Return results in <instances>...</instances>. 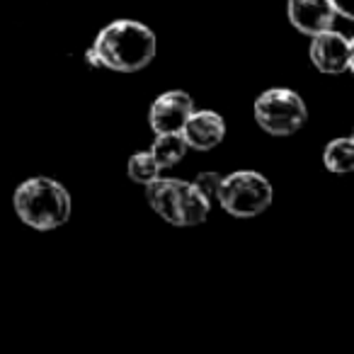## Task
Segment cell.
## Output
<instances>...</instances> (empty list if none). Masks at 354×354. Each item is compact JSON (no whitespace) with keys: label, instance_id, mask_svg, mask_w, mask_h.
I'll return each mask as SVG.
<instances>
[{"label":"cell","instance_id":"14","mask_svg":"<svg viewBox=\"0 0 354 354\" xmlns=\"http://www.w3.org/2000/svg\"><path fill=\"white\" fill-rule=\"evenodd\" d=\"M337 12V17H344V20H352L354 12H352V0H330Z\"/></svg>","mask_w":354,"mask_h":354},{"label":"cell","instance_id":"12","mask_svg":"<svg viewBox=\"0 0 354 354\" xmlns=\"http://www.w3.org/2000/svg\"><path fill=\"white\" fill-rule=\"evenodd\" d=\"M160 170L162 167L156 162L151 151H138L129 158V177H131V183L143 185V187L156 183L158 177H160Z\"/></svg>","mask_w":354,"mask_h":354},{"label":"cell","instance_id":"11","mask_svg":"<svg viewBox=\"0 0 354 354\" xmlns=\"http://www.w3.org/2000/svg\"><path fill=\"white\" fill-rule=\"evenodd\" d=\"M323 165L328 167L330 172H335V175L352 172V167H354V138L352 136L333 138L323 151Z\"/></svg>","mask_w":354,"mask_h":354},{"label":"cell","instance_id":"4","mask_svg":"<svg viewBox=\"0 0 354 354\" xmlns=\"http://www.w3.org/2000/svg\"><path fill=\"white\" fill-rule=\"evenodd\" d=\"M274 189L257 170H236L221 177L216 199L226 214L236 218H255L272 207Z\"/></svg>","mask_w":354,"mask_h":354},{"label":"cell","instance_id":"7","mask_svg":"<svg viewBox=\"0 0 354 354\" xmlns=\"http://www.w3.org/2000/svg\"><path fill=\"white\" fill-rule=\"evenodd\" d=\"M194 109V100L185 90H165L156 97L148 112V124H151L153 133H167V131H180L183 124Z\"/></svg>","mask_w":354,"mask_h":354},{"label":"cell","instance_id":"8","mask_svg":"<svg viewBox=\"0 0 354 354\" xmlns=\"http://www.w3.org/2000/svg\"><path fill=\"white\" fill-rule=\"evenodd\" d=\"M180 136L192 151H212L226 138V119L214 109H192L180 129Z\"/></svg>","mask_w":354,"mask_h":354},{"label":"cell","instance_id":"9","mask_svg":"<svg viewBox=\"0 0 354 354\" xmlns=\"http://www.w3.org/2000/svg\"><path fill=\"white\" fill-rule=\"evenodd\" d=\"M286 17L296 32L306 37H313L335 25V12L330 0H286Z\"/></svg>","mask_w":354,"mask_h":354},{"label":"cell","instance_id":"13","mask_svg":"<svg viewBox=\"0 0 354 354\" xmlns=\"http://www.w3.org/2000/svg\"><path fill=\"white\" fill-rule=\"evenodd\" d=\"M221 177L223 175H218V172H212V170L199 172L197 180H194V185H197V187L202 189V192L214 202V199H216V192H218V185H221Z\"/></svg>","mask_w":354,"mask_h":354},{"label":"cell","instance_id":"2","mask_svg":"<svg viewBox=\"0 0 354 354\" xmlns=\"http://www.w3.org/2000/svg\"><path fill=\"white\" fill-rule=\"evenodd\" d=\"M12 207L25 226L35 231H56L71 218L73 199L59 180L37 175L17 185Z\"/></svg>","mask_w":354,"mask_h":354},{"label":"cell","instance_id":"5","mask_svg":"<svg viewBox=\"0 0 354 354\" xmlns=\"http://www.w3.org/2000/svg\"><path fill=\"white\" fill-rule=\"evenodd\" d=\"M252 114H255L257 127L272 136H291L299 129H304L308 119L304 97L291 88H270L257 95Z\"/></svg>","mask_w":354,"mask_h":354},{"label":"cell","instance_id":"3","mask_svg":"<svg viewBox=\"0 0 354 354\" xmlns=\"http://www.w3.org/2000/svg\"><path fill=\"white\" fill-rule=\"evenodd\" d=\"M146 199L162 221L177 228L199 226L212 214V199L194 183L177 177H158L156 183L146 185Z\"/></svg>","mask_w":354,"mask_h":354},{"label":"cell","instance_id":"10","mask_svg":"<svg viewBox=\"0 0 354 354\" xmlns=\"http://www.w3.org/2000/svg\"><path fill=\"white\" fill-rule=\"evenodd\" d=\"M187 143L180 136V131H167V133H156V141L151 146V156L156 158L158 165L165 170V167H175L177 162L187 156Z\"/></svg>","mask_w":354,"mask_h":354},{"label":"cell","instance_id":"1","mask_svg":"<svg viewBox=\"0 0 354 354\" xmlns=\"http://www.w3.org/2000/svg\"><path fill=\"white\" fill-rule=\"evenodd\" d=\"M156 32L138 20H114L97 32L85 61L93 68H109L117 73H136L156 59Z\"/></svg>","mask_w":354,"mask_h":354},{"label":"cell","instance_id":"6","mask_svg":"<svg viewBox=\"0 0 354 354\" xmlns=\"http://www.w3.org/2000/svg\"><path fill=\"white\" fill-rule=\"evenodd\" d=\"M310 64L325 75H339L352 71L354 64V41L337 30H325L310 37Z\"/></svg>","mask_w":354,"mask_h":354}]
</instances>
